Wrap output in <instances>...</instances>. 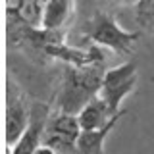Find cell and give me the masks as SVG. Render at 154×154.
<instances>
[{"label": "cell", "mask_w": 154, "mask_h": 154, "mask_svg": "<svg viewBox=\"0 0 154 154\" xmlns=\"http://www.w3.org/2000/svg\"><path fill=\"white\" fill-rule=\"evenodd\" d=\"M35 154H56V152L52 150V148H48V146H38Z\"/></svg>", "instance_id": "12"}, {"label": "cell", "mask_w": 154, "mask_h": 154, "mask_svg": "<svg viewBox=\"0 0 154 154\" xmlns=\"http://www.w3.org/2000/svg\"><path fill=\"white\" fill-rule=\"evenodd\" d=\"M125 116V110L122 114H118L116 118L102 129H94V131H81L79 141H77V154H104V143L110 131L116 127V123L119 122V118Z\"/></svg>", "instance_id": "10"}, {"label": "cell", "mask_w": 154, "mask_h": 154, "mask_svg": "<svg viewBox=\"0 0 154 154\" xmlns=\"http://www.w3.org/2000/svg\"><path fill=\"white\" fill-rule=\"evenodd\" d=\"M137 19L143 27L154 31V0H139L137 2Z\"/></svg>", "instance_id": "11"}, {"label": "cell", "mask_w": 154, "mask_h": 154, "mask_svg": "<svg viewBox=\"0 0 154 154\" xmlns=\"http://www.w3.org/2000/svg\"><path fill=\"white\" fill-rule=\"evenodd\" d=\"M104 66L96 64L91 67H66L64 79H62L60 91L56 96L58 112L79 116L93 98L100 93V87L104 81Z\"/></svg>", "instance_id": "1"}, {"label": "cell", "mask_w": 154, "mask_h": 154, "mask_svg": "<svg viewBox=\"0 0 154 154\" xmlns=\"http://www.w3.org/2000/svg\"><path fill=\"white\" fill-rule=\"evenodd\" d=\"M135 85H137V64L135 62H125L122 66L106 69L98 96L108 104L110 112L118 116L122 114L119 106L125 100V96L135 89Z\"/></svg>", "instance_id": "3"}, {"label": "cell", "mask_w": 154, "mask_h": 154, "mask_svg": "<svg viewBox=\"0 0 154 154\" xmlns=\"http://www.w3.org/2000/svg\"><path fill=\"white\" fill-rule=\"evenodd\" d=\"M45 56L60 60L69 67H91L96 64H104V52L100 50V46L94 45L89 48H81V46H69L64 41H56L45 48Z\"/></svg>", "instance_id": "5"}, {"label": "cell", "mask_w": 154, "mask_h": 154, "mask_svg": "<svg viewBox=\"0 0 154 154\" xmlns=\"http://www.w3.org/2000/svg\"><path fill=\"white\" fill-rule=\"evenodd\" d=\"M122 112H123V110H122ZM114 118H116V116L110 112L108 104H106L100 96L93 98L79 112V116H77L79 125H81V131H94V129H102V127H106V125L112 122Z\"/></svg>", "instance_id": "8"}, {"label": "cell", "mask_w": 154, "mask_h": 154, "mask_svg": "<svg viewBox=\"0 0 154 154\" xmlns=\"http://www.w3.org/2000/svg\"><path fill=\"white\" fill-rule=\"evenodd\" d=\"M81 31L94 46L110 48L118 54H131L135 50V42L139 41V33L122 29L116 17L108 12H94L91 19L85 21Z\"/></svg>", "instance_id": "2"}, {"label": "cell", "mask_w": 154, "mask_h": 154, "mask_svg": "<svg viewBox=\"0 0 154 154\" xmlns=\"http://www.w3.org/2000/svg\"><path fill=\"white\" fill-rule=\"evenodd\" d=\"M46 0H6V14L21 23L41 29Z\"/></svg>", "instance_id": "7"}, {"label": "cell", "mask_w": 154, "mask_h": 154, "mask_svg": "<svg viewBox=\"0 0 154 154\" xmlns=\"http://www.w3.org/2000/svg\"><path fill=\"white\" fill-rule=\"evenodd\" d=\"M133 2H139V0H133Z\"/></svg>", "instance_id": "13"}, {"label": "cell", "mask_w": 154, "mask_h": 154, "mask_svg": "<svg viewBox=\"0 0 154 154\" xmlns=\"http://www.w3.org/2000/svg\"><path fill=\"white\" fill-rule=\"evenodd\" d=\"M71 14H73V0H46L41 29L60 31L69 21Z\"/></svg>", "instance_id": "9"}, {"label": "cell", "mask_w": 154, "mask_h": 154, "mask_svg": "<svg viewBox=\"0 0 154 154\" xmlns=\"http://www.w3.org/2000/svg\"><path fill=\"white\" fill-rule=\"evenodd\" d=\"M50 106L45 102H33L31 104V119L29 127L23 133V137L17 141L16 146H12L10 154H35L38 146H42V135H45L46 123L50 119Z\"/></svg>", "instance_id": "6"}, {"label": "cell", "mask_w": 154, "mask_h": 154, "mask_svg": "<svg viewBox=\"0 0 154 154\" xmlns=\"http://www.w3.org/2000/svg\"><path fill=\"white\" fill-rule=\"evenodd\" d=\"M31 108L25 104L21 93L16 91V85L8 81V96H6V144L16 146L17 141L29 127Z\"/></svg>", "instance_id": "4"}]
</instances>
